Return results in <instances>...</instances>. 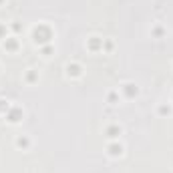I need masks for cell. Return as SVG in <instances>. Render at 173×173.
<instances>
[{"label": "cell", "instance_id": "obj_1", "mask_svg": "<svg viewBox=\"0 0 173 173\" xmlns=\"http://www.w3.org/2000/svg\"><path fill=\"white\" fill-rule=\"evenodd\" d=\"M111 155H121V145H111Z\"/></svg>", "mask_w": 173, "mask_h": 173}, {"label": "cell", "instance_id": "obj_2", "mask_svg": "<svg viewBox=\"0 0 173 173\" xmlns=\"http://www.w3.org/2000/svg\"><path fill=\"white\" fill-rule=\"evenodd\" d=\"M117 133H119V129H109V137H117Z\"/></svg>", "mask_w": 173, "mask_h": 173}]
</instances>
